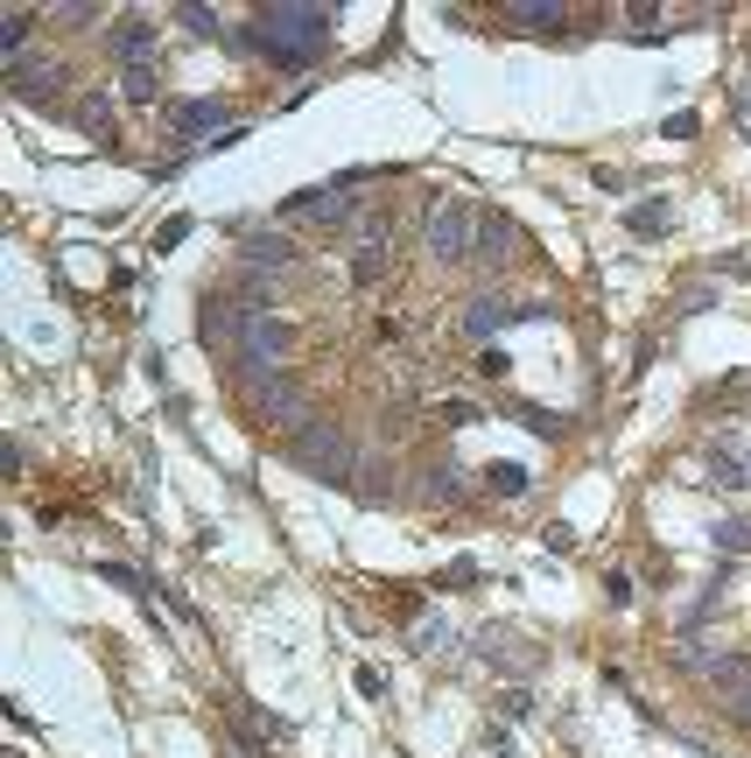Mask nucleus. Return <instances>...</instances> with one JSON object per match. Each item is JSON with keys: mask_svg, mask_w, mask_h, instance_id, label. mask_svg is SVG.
<instances>
[{"mask_svg": "<svg viewBox=\"0 0 751 758\" xmlns=\"http://www.w3.org/2000/svg\"><path fill=\"white\" fill-rule=\"evenodd\" d=\"M99 576H106V583H120V590H141V576H134V569H120V562H106Z\"/></svg>", "mask_w": 751, "mask_h": 758, "instance_id": "obj_26", "label": "nucleus"}, {"mask_svg": "<svg viewBox=\"0 0 751 758\" xmlns=\"http://www.w3.org/2000/svg\"><path fill=\"white\" fill-rule=\"evenodd\" d=\"M183 240H190V218H183V211L155 226V253H169V246H183Z\"/></svg>", "mask_w": 751, "mask_h": 758, "instance_id": "obj_17", "label": "nucleus"}, {"mask_svg": "<svg viewBox=\"0 0 751 758\" xmlns=\"http://www.w3.org/2000/svg\"><path fill=\"white\" fill-rule=\"evenodd\" d=\"M513 253H520V226H513L506 211H478V246H470V260L478 267H506Z\"/></svg>", "mask_w": 751, "mask_h": 758, "instance_id": "obj_5", "label": "nucleus"}, {"mask_svg": "<svg viewBox=\"0 0 751 758\" xmlns=\"http://www.w3.org/2000/svg\"><path fill=\"white\" fill-rule=\"evenodd\" d=\"M239 351L254 365H282L288 351H296V323L274 317V309H254V317H246V331H239Z\"/></svg>", "mask_w": 751, "mask_h": 758, "instance_id": "obj_3", "label": "nucleus"}, {"mask_svg": "<svg viewBox=\"0 0 751 758\" xmlns=\"http://www.w3.org/2000/svg\"><path fill=\"white\" fill-rule=\"evenodd\" d=\"M22 42H28V14L8 8V14H0V56H8V64H22Z\"/></svg>", "mask_w": 751, "mask_h": 758, "instance_id": "obj_12", "label": "nucleus"}, {"mask_svg": "<svg viewBox=\"0 0 751 758\" xmlns=\"http://www.w3.org/2000/svg\"><path fill=\"white\" fill-rule=\"evenodd\" d=\"M716 548H724V555H751V519H738V513H730V519H716Z\"/></svg>", "mask_w": 751, "mask_h": 758, "instance_id": "obj_14", "label": "nucleus"}, {"mask_svg": "<svg viewBox=\"0 0 751 758\" xmlns=\"http://www.w3.org/2000/svg\"><path fill=\"white\" fill-rule=\"evenodd\" d=\"M148 42H155V22H120L113 28V50H120L127 64H148Z\"/></svg>", "mask_w": 751, "mask_h": 758, "instance_id": "obj_9", "label": "nucleus"}, {"mask_svg": "<svg viewBox=\"0 0 751 758\" xmlns=\"http://www.w3.org/2000/svg\"><path fill=\"white\" fill-rule=\"evenodd\" d=\"M359 183H365V176H337V183H323V190H302V197L282 204V218H345Z\"/></svg>", "mask_w": 751, "mask_h": 758, "instance_id": "obj_4", "label": "nucleus"}, {"mask_svg": "<svg viewBox=\"0 0 751 758\" xmlns=\"http://www.w3.org/2000/svg\"><path fill=\"white\" fill-rule=\"evenodd\" d=\"M120 92L134 99V106H155V99H161V78H155V64H120Z\"/></svg>", "mask_w": 751, "mask_h": 758, "instance_id": "obj_8", "label": "nucleus"}, {"mask_svg": "<svg viewBox=\"0 0 751 758\" xmlns=\"http://www.w3.org/2000/svg\"><path fill=\"white\" fill-rule=\"evenodd\" d=\"M246 253H254V260H260V267H274V260H282V267H288V260H296V246H288V240H254V246H246Z\"/></svg>", "mask_w": 751, "mask_h": 758, "instance_id": "obj_19", "label": "nucleus"}, {"mask_svg": "<svg viewBox=\"0 0 751 758\" xmlns=\"http://www.w3.org/2000/svg\"><path fill=\"white\" fill-rule=\"evenodd\" d=\"M506 323H520V309H513L498 288H484V295H470V303H464V337H478V345H484V337H498Z\"/></svg>", "mask_w": 751, "mask_h": 758, "instance_id": "obj_6", "label": "nucleus"}, {"mask_svg": "<svg viewBox=\"0 0 751 758\" xmlns=\"http://www.w3.org/2000/svg\"><path fill=\"white\" fill-rule=\"evenodd\" d=\"M625 226H632V232H639V240H660V232H668V204H660V197H646V204H632V211H625Z\"/></svg>", "mask_w": 751, "mask_h": 758, "instance_id": "obj_11", "label": "nucleus"}, {"mask_svg": "<svg viewBox=\"0 0 751 758\" xmlns=\"http://www.w3.org/2000/svg\"><path fill=\"white\" fill-rule=\"evenodd\" d=\"M520 28H562V8L555 0H520V8H506Z\"/></svg>", "mask_w": 751, "mask_h": 758, "instance_id": "obj_13", "label": "nucleus"}, {"mask_svg": "<svg viewBox=\"0 0 751 758\" xmlns=\"http://www.w3.org/2000/svg\"><path fill=\"white\" fill-rule=\"evenodd\" d=\"M443 422H450V428H470V422H484V408L456 394V400H443Z\"/></svg>", "mask_w": 751, "mask_h": 758, "instance_id": "obj_18", "label": "nucleus"}, {"mask_svg": "<svg viewBox=\"0 0 751 758\" xmlns=\"http://www.w3.org/2000/svg\"><path fill=\"white\" fill-rule=\"evenodd\" d=\"M351 274H359L365 288H373V281L387 274V246H365V253H359V267H351Z\"/></svg>", "mask_w": 751, "mask_h": 758, "instance_id": "obj_20", "label": "nucleus"}, {"mask_svg": "<svg viewBox=\"0 0 751 758\" xmlns=\"http://www.w3.org/2000/svg\"><path fill=\"white\" fill-rule=\"evenodd\" d=\"M730 113H738V133H751V70L738 78V92H730Z\"/></svg>", "mask_w": 751, "mask_h": 758, "instance_id": "obj_23", "label": "nucleus"}, {"mask_svg": "<svg viewBox=\"0 0 751 758\" xmlns=\"http://www.w3.org/2000/svg\"><path fill=\"white\" fill-rule=\"evenodd\" d=\"M218 120H225V99H190V106H176V133H183V141L211 133Z\"/></svg>", "mask_w": 751, "mask_h": 758, "instance_id": "obj_7", "label": "nucleus"}, {"mask_svg": "<svg viewBox=\"0 0 751 758\" xmlns=\"http://www.w3.org/2000/svg\"><path fill=\"white\" fill-rule=\"evenodd\" d=\"M513 414H520L534 436H562V422H555V414H541V408H513Z\"/></svg>", "mask_w": 751, "mask_h": 758, "instance_id": "obj_25", "label": "nucleus"}, {"mask_svg": "<svg viewBox=\"0 0 751 758\" xmlns=\"http://www.w3.org/2000/svg\"><path fill=\"white\" fill-rule=\"evenodd\" d=\"M443 583H450V590H470V583H478V562H470V555H456L450 569H443Z\"/></svg>", "mask_w": 751, "mask_h": 758, "instance_id": "obj_22", "label": "nucleus"}, {"mask_svg": "<svg viewBox=\"0 0 751 758\" xmlns=\"http://www.w3.org/2000/svg\"><path fill=\"white\" fill-rule=\"evenodd\" d=\"M176 22H183L190 36H204V42H218V36H225V28H218V14H211V8H176Z\"/></svg>", "mask_w": 751, "mask_h": 758, "instance_id": "obj_15", "label": "nucleus"}, {"mask_svg": "<svg viewBox=\"0 0 751 758\" xmlns=\"http://www.w3.org/2000/svg\"><path fill=\"white\" fill-rule=\"evenodd\" d=\"M422 246H429V260H470V246H478V211L470 204H456V197H436L429 204V218H422Z\"/></svg>", "mask_w": 751, "mask_h": 758, "instance_id": "obj_2", "label": "nucleus"}, {"mask_svg": "<svg viewBox=\"0 0 751 758\" xmlns=\"http://www.w3.org/2000/svg\"><path fill=\"white\" fill-rule=\"evenodd\" d=\"M373 337H379V345H407V317H401V309H387V317L373 323Z\"/></svg>", "mask_w": 751, "mask_h": 758, "instance_id": "obj_21", "label": "nucleus"}, {"mask_svg": "<svg viewBox=\"0 0 751 758\" xmlns=\"http://www.w3.org/2000/svg\"><path fill=\"white\" fill-rule=\"evenodd\" d=\"M710 485H730V492H744L751 485V464L738 450H710Z\"/></svg>", "mask_w": 751, "mask_h": 758, "instance_id": "obj_10", "label": "nucleus"}, {"mask_svg": "<svg viewBox=\"0 0 751 758\" xmlns=\"http://www.w3.org/2000/svg\"><path fill=\"white\" fill-rule=\"evenodd\" d=\"M246 36L268 56H282V64H302V56H316L323 36H331V8H260Z\"/></svg>", "mask_w": 751, "mask_h": 758, "instance_id": "obj_1", "label": "nucleus"}, {"mask_svg": "<svg viewBox=\"0 0 751 758\" xmlns=\"http://www.w3.org/2000/svg\"><path fill=\"white\" fill-rule=\"evenodd\" d=\"M484 485L513 499V492H527V471H520V464H492V471H484Z\"/></svg>", "mask_w": 751, "mask_h": 758, "instance_id": "obj_16", "label": "nucleus"}, {"mask_svg": "<svg viewBox=\"0 0 751 758\" xmlns=\"http://www.w3.org/2000/svg\"><path fill=\"white\" fill-rule=\"evenodd\" d=\"M696 133H702V113H674V120H668V141H696Z\"/></svg>", "mask_w": 751, "mask_h": 758, "instance_id": "obj_24", "label": "nucleus"}]
</instances>
